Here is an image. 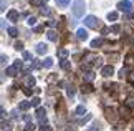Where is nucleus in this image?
<instances>
[{
	"instance_id": "obj_43",
	"label": "nucleus",
	"mask_w": 134,
	"mask_h": 131,
	"mask_svg": "<svg viewBox=\"0 0 134 131\" xmlns=\"http://www.w3.org/2000/svg\"><path fill=\"white\" fill-rule=\"evenodd\" d=\"M129 83L134 85V71H131V75H129Z\"/></svg>"
},
{
	"instance_id": "obj_48",
	"label": "nucleus",
	"mask_w": 134,
	"mask_h": 131,
	"mask_svg": "<svg viewBox=\"0 0 134 131\" xmlns=\"http://www.w3.org/2000/svg\"><path fill=\"white\" fill-rule=\"evenodd\" d=\"M96 129H98V128H90L88 131H96Z\"/></svg>"
},
{
	"instance_id": "obj_27",
	"label": "nucleus",
	"mask_w": 134,
	"mask_h": 131,
	"mask_svg": "<svg viewBox=\"0 0 134 131\" xmlns=\"http://www.w3.org/2000/svg\"><path fill=\"white\" fill-rule=\"evenodd\" d=\"M68 3H70V0H56V5H58V7H66Z\"/></svg>"
},
{
	"instance_id": "obj_16",
	"label": "nucleus",
	"mask_w": 134,
	"mask_h": 131,
	"mask_svg": "<svg viewBox=\"0 0 134 131\" xmlns=\"http://www.w3.org/2000/svg\"><path fill=\"white\" fill-rule=\"evenodd\" d=\"M30 106H32V103H30V101H22V103L18 104V109H22V111H27Z\"/></svg>"
},
{
	"instance_id": "obj_21",
	"label": "nucleus",
	"mask_w": 134,
	"mask_h": 131,
	"mask_svg": "<svg viewBox=\"0 0 134 131\" xmlns=\"http://www.w3.org/2000/svg\"><path fill=\"white\" fill-rule=\"evenodd\" d=\"M68 55H70V53H68V50H65V48H61V50L58 51V56H60L61 60H65V58H66Z\"/></svg>"
},
{
	"instance_id": "obj_47",
	"label": "nucleus",
	"mask_w": 134,
	"mask_h": 131,
	"mask_svg": "<svg viewBox=\"0 0 134 131\" xmlns=\"http://www.w3.org/2000/svg\"><path fill=\"white\" fill-rule=\"evenodd\" d=\"M55 25H56V22H53V20H50V22H48V27H55Z\"/></svg>"
},
{
	"instance_id": "obj_19",
	"label": "nucleus",
	"mask_w": 134,
	"mask_h": 131,
	"mask_svg": "<svg viewBox=\"0 0 134 131\" xmlns=\"http://www.w3.org/2000/svg\"><path fill=\"white\" fill-rule=\"evenodd\" d=\"M85 113H86V108L83 106V104H80V106L76 108V114H78V116H83Z\"/></svg>"
},
{
	"instance_id": "obj_4",
	"label": "nucleus",
	"mask_w": 134,
	"mask_h": 131,
	"mask_svg": "<svg viewBox=\"0 0 134 131\" xmlns=\"http://www.w3.org/2000/svg\"><path fill=\"white\" fill-rule=\"evenodd\" d=\"M118 8L124 13H129V12H132V3L129 0H121V2H118Z\"/></svg>"
},
{
	"instance_id": "obj_36",
	"label": "nucleus",
	"mask_w": 134,
	"mask_h": 131,
	"mask_svg": "<svg viewBox=\"0 0 134 131\" xmlns=\"http://www.w3.org/2000/svg\"><path fill=\"white\" fill-rule=\"evenodd\" d=\"M23 58H25V60H32V53H28V51H23Z\"/></svg>"
},
{
	"instance_id": "obj_34",
	"label": "nucleus",
	"mask_w": 134,
	"mask_h": 131,
	"mask_svg": "<svg viewBox=\"0 0 134 131\" xmlns=\"http://www.w3.org/2000/svg\"><path fill=\"white\" fill-rule=\"evenodd\" d=\"M5 7H7V0H0V12L5 10Z\"/></svg>"
},
{
	"instance_id": "obj_35",
	"label": "nucleus",
	"mask_w": 134,
	"mask_h": 131,
	"mask_svg": "<svg viewBox=\"0 0 134 131\" xmlns=\"http://www.w3.org/2000/svg\"><path fill=\"white\" fill-rule=\"evenodd\" d=\"M90 119H91V114H86V116H85L83 119H81V121H80V123H81V124H85L86 121H90Z\"/></svg>"
},
{
	"instance_id": "obj_41",
	"label": "nucleus",
	"mask_w": 134,
	"mask_h": 131,
	"mask_svg": "<svg viewBox=\"0 0 134 131\" xmlns=\"http://www.w3.org/2000/svg\"><path fill=\"white\" fill-rule=\"evenodd\" d=\"M40 131H51V128L48 126V124H43V126L40 128Z\"/></svg>"
},
{
	"instance_id": "obj_2",
	"label": "nucleus",
	"mask_w": 134,
	"mask_h": 131,
	"mask_svg": "<svg viewBox=\"0 0 134 131\" xmlns=\"http://www.w3.org/2000/svg\"><path fill=\"white\" fill-rule=\"evenodd\" d=\"M85 25L88 28H98L99 27V20H98L94 15H88V17L85 18Z\"/></svg>"
},
{
	"instance_id": "obj_12",
	"label": "nucleus",
	"mask_w": 134,
	"mask_h": 131,
	"mask_svg": "<svg viewBox=\"0 0 134 131\" xmlns=\"http://www.w3.org/2000/svg\"><path fill=\"white\" fill-rule=\"evenodd\" d=\"M126 106L127 108H134V93H129L126 98Z\"/></svg>"
},
{
	"instance_id": "obj_11",
	"label": "nucleus",
	"mask_w": 134,
	"mask_h": 131,
	"mask_svg": "<svg viewBox=\"0 0 134 131\" xmlns=\"http://www.w3.org/2000/svg\"><path fill=\"white\" fill-rule=\"evenodd\" d=\"M83 78H85V81H86V83H91L93 80H94V73H93L91 70H90V71H85Z\"/></svg>"
},
{
	"instance_id": "obj_7",
	"label": "nucleus",
	"mask_w": 134,
	"mask_h": 131,
	"mask_svg": "<svg viewBox=\"0 0 134 131\" xmlns=\"http://www.w3.org/2000/svg\"><path fill=\"white\" fill-rule=\"evenodd\" d=\"M113 73H114V68H113L111 65H106V66H103V68H101V75L104 76V78H109Z\"/></svg>"
},
{
	"instance_id": "obj_3",
	"label": "nucleus",
	"mask_w": 134,
	"mask_h": 131,
	"mask_svg": "<svg viewBox=\"0 0 134 131\" xmlns=\"http://www.w3.org/2000/svg\"><path fill=\"white\" fill-rule=\"evenodd\" d=\"M20 68H22V61L17 60V61H15V63H13L12 66H8V68H7V75H8V76H17Z\"/></svg>"
},
{
	"instance_id": "obj_31",
	"label": "nucleus",
	"mask_w": 134,
	"mask_h": 131,
	"mask_svg": "<svg viewBox=\"0 0 134 131\" xmlns=\"http://www.w3.org/2000/svg\"><path fill=\"white\" fill-rule=\"evenodd\" d=\"M27 23L30 25V27H33V25H35V23H37V18H35V17H30V18H28V22H27Z\"/></svg>"
},
{
	"instance_id": "obj_14",
	"label": "nucleus",
	"mask_w": 134,
	"mask_h": 131,
	"mask_svg": "<svg viewBox=\"0 0 134 131\" xmlns=\"http://www.w3.org/2000/svg\"><path fill=\"white\" fill-rule=\"evenodd\" d=\"M93 90L94 88H93L91 83H83V86H81V91L83 93H93Z\"/></svg>"
},
{
	"instance_id": "obj_30",
	"label": "nucleus",
	"mask_w": 134,
	"mask_h": 131,
	"mask_svg": "<svg viewBox=\"0 0 134 131\" xmlns=\"http://www.w3.org/2000/svg\"><path fill=\"white\" fill-rule=\"evenodd\" d=\"M25 131H35V124H33V123H27V126H25Z\"/></svg>"
},
{
	"instance_id": "obj_32",
	"label": "nucleus",
	"mask_w": 134,
	"mask_h": 131,
	"mask_svg": "<svg viewBox=\"0 0 134 131\" xmlns=\"http://www.w3.org/2000/svg\"><path fill=\"white\" fill-rule=\"evenodd\" d=\"M126 73H127V68H122V70H119V75H118V76H119V78H124Z\"/></svg>"
},
{
	"instance_id": "obj_10",
	"label": "nucleus",
	"mask_w": 134,
	"mask_h": 131,
	"mask_svg": "<svg viewBox=\"0 0 134 131\" xmlns=\"http://www.w3.org/2000/svg\"><path fill=\"white\" fill-rule=\"evenodd\" d=\"M46 51H48V46H46V43H38V45H37V53H38V55H45Z\"/></svg>"
},
{
	"instance_id": "obj_26",
	"label": "nucleus",
	"mask_w": 134,
	"mask_h": 131,
	"mask_svg": "<svg viewBox=\"0 0 134 131\" xmlns=\"http://www.w3.org/2000/svg\"><path fill=\"white\" fill-rule=\"evenodd\" d=\"M8 35H10V36H17V35H18V30L15 28V27H10V28H8Z\"/></svg>"
},
{
	"instance_id": "obj_25",
	"label": "nucleus",
	"mask_w": 134,
	"mask_h": 131,
	"mask_svg": "<svg viewBox=\"0 0 134 131\" xmlns=\"http://www.w3.org/2000/svg\"><path fill=\"white\" fill-rule=\"evenodd\" d=\"M40 12H42V15H50L51 10L46 7V5H42V7H40Z\"/></svg>"
},
{
	"instance_id": "obj_6",
	"label": "nucleus",
	"mask_w": 134,
	"mask_h": 131,
	"mask_svg": "<svg viewBox=\"0 0 134 131\" xmlns=\"http://www.w3.org/2000/svg\"><path fill=\"white\" fill-rule=\"evenodd\" d=\"M35 114H37V118H38L40 124L43 126V124L46 123V111H45V108H42V106L37 108V113H35Z\"/></svg>"
},
{
	"instance_id": "obj_44",
	"label": "nucleus",
	"mask_w": 134,
	"mask_h": 131,
	"mask_svg": "<svg viewBox=\"0 0 134 131\" xmlns=\"http://www.w3.org/2000/svg\"><path fill=\"white\" fill-rule=\"evenodd\" d=\"M66 131H76V126H73V124H70V126H66Z\"/></svg>"
},
{
	"instance_id": "obj_45",
	"label": "nucleus",
	"mask_w": 134,
	"mask_h": 131,
	"mask_svg": "<svg viewBox=\"0 0 134 131\" xmlns=\"http://www.w3.org/2000/svg\"><path fill=\"white\" fill-rule=\"evenodd\" d=\"M35 32L40 33V32H43V27H35Z\"/></svg>"
},
{
	"instance_id": "obj_8",
	"label": "nucleus",
	"mask_w": 134,
	"mask_h": 131,
	"mask_svg": "<svg viewBox=\"0 0 134 131\" xmlns=\"http://www.w3.org/2000/svg\"><path fill=\"white\" fill-rule=\"evenodd\" d=\"M119 114H121V116L124 118V119H129V118H131V111H129V108H127L126 104L119 108Z\"/></svg>"
},
{
	"instance_id": "obj_13",
	"label": "nucleus",
	"mask_w": 134,
	"mask_h": 131,
	"mask_svg": "<svg viewBox=\"0 0 134 131\" xmlns=\"http://www.w3.org/2000/svg\"><path fill=\"white\" fill-rule=\"evenodd\" d=\"M76 36H78L80 40H86V38H88V32H86L85 28H80L78 32H76Z\"/></svg>"
},
{
	"instance_id": "obj_1",
	"label": "nucleus",
	"mask_w": 134,
	"mask_h": 131,
	"mask_svg": "<svg viewBox=\"0 0 134 131\" xmlns=\"http://www.w3.org/2000/svg\"><path fill=\"white\" fill-rule=\"evenodd\" d=\"M71 10H73V15L75 17H83L85 15V10H86V3L85 0H75L73 5H71Z\"/></svg>"
},
{
	"instance_id": "obj_15",
	"label": "nucleus",
	"mask_w": 134,
	"mask_h": 131,
	"mask_svg": "<svg viewBox=\"0 0 134 131\" xmlns=\"http://www.w3.org/2000/svg\"><path fill=\"white\" fill-rule=\"evenodd\" d=\"M46 36H48V40H51V41H56V40H58V33H56L55 30H50V32L46 33Z\"/></svg>"
},
{
	"instance_id": "obj_39",
	"label": "nucleus",
	"mask_w": 134,
	"mask_h": 131,
	"mask_svg": "<svg viewBox=\"0 0 134 131\" xmlns=\"http://www.w3.org/2000/svg\"><path fill=\"white\" fill-rule=\"evenodd\" d=\"M23 93H25L27 96H30V95H32V90H30V88L27 86V88H23Z\"/></svg>"
},
{
	"instance_id": "obj_9",
	"label": "nucleus",
	"mask_w": 134,
	"mask_h": 131,
	"mask_svg": "<svg viewBox=\"0 0 134 131\" xmlns=\"http://www.w3.org/2000/svg\"><path fill=\"white\" fill-rule=\"evenodd\" d=\"M7 18L10 20V22H17V20H18V12H17V10H8Z\"/></svg>"
},
{
	"instance_id": "obj_18",
	"label": "nucleus",
	"mask_w": 134,
	"mask_h": 131,
	"mask_svg": "<svg viewBox=\"0 0 134 131\" xmlns=\"http://www.w3.org/2000/svg\"><path fill=\"white\" fill-rule=\"evenodd\" d=\"M25 83H27V86L30 88V86H33L37 81H35V78H33V76H27V78H25Z\"/></svg>"
},
{
	"instance_id": "obj_46",
	"label": "nucleus",
	"mask_w": 134,
	"mask_h": 131,
	"mask_svg": "<svg viewBox=\"0 0 134 131\" xmlns=\"http://www.w3.org/2000/svg\"><path fill=\"white\" fill-rule=\"evenodd\" d=\"M0 61H2V63H5V61H7V56H3V55H0Z\"/></svg>"
},
{
	"instance_id": "obj_29",
	"label": "nucleus",
	"mask_w": 134,
	"mask_h": 131,
	"mask_svg": "<svg viewBox=\"0 0 134 131\" xmlns=\"http://www.w3.org/2000/svg\"><path fill=\"white\" fill-rule=\"evenodd\" d=\"M5 118H7V109L3 106H0V119H5Z\"/></svg>"
},
{
	"instance_id": "obj_24",
	"label": "nucleus",
	"mask_w": 134,
	"mask_h": 131,
	"mask_svg": "<svg viewBox=\"0 0 134 131\" xmlns=\"http://www.w3.org/2000/svg\"><path fill=\"white\" fill-rule=\"evenodd\" d=\"M40 101H42V99H40L38 96H35L30 103H32V106H35V108H40Z\"/></svg>"
},
{
	"instance_id": "obj_28",
	"label": "nucleus",
	"mask_w": 134,
	"mask_h": 131,
	"mask_svg": "<svg viewBox=\"0 0 134 131\" xmlns=\"http://www.w3.org/2000/svg\"><path fill=\"white\" fill-rule=\"evenodd\" d=\"M66 93H68V96H70V98H71V96H75V93H76L75 86H68V90H66Z\"/></svg>"
},
{
	"instance_id": "obj_42",
	"label": "nucleus",
	"mask_w": 134,
	"mask_h": 131,
	"mask_svg": "<svg viewBox=\"0 0 134 131\" xmlns=\"http://www.w3.org/2000/svg\"><path fill=\"white\" fill-rule=\"evenodd\" d=\"M32 5H42V0H30Z\"/></svg>"
},
{
	"instance_id": "obj_23",
	"label": "nucleus",
	"mask_w": 134,
	"mask_h": 131,
	"mask_svg": "<svg viewBox=\"0 0 134 131\" xmlns=\"http://www.w3.org/2000/svg\"><path fill=\"white\" fill-rule=\"evenodd\" d=\"M108 20H109V22L118 20V12H109V13H108Z\"/></svg>"
},
{
	"instance_id": "obj_22",
	"label": "nucleus",
	"mask_w": 134,
	"mask_h": 131,
	"mask_svg": "<svg viewBox=\"0 0 134 131\" xmlns=\"http://www.w3.org/2000/svg\"><path fill=\"white\" fill-rule=\"evenodd\" d=\"M61 68H63V70H70V68H71V63H70V61L68 60H61Z\"/></svg>"
},
{
	"instance_id": "obj_5",
	"label": "nucleus",
	"mask_w": 134,
	"mask_h": 131,
	"mask_svg": "<svg viewBox=\"0 0 134 131\" xmlns=\"http://www.w3.org/2000/svg\"><path fill=\"white\" fill-rule=\"evenodd\" d=\"M104 113H106V119H108V121H111V123H116V121H118L116 109H113V108H106V109H104Z\"/></svg>"
},
{
	"instance_id": "obj_20",
	"label": "nucleus",
	"mask_w": 134,
	"mask_h": 131,
	"mask_svg": "<svg viewBox=\"0 0 134 131\" xmlns=\"http://www.w3.org/2000/svg\"><path fill=\"white\" fill-rule=\"evenodd\" d=\"M42 66H45V68H51V66H53V60H51V58H45V61L42 63Z\"/></svg>"
},
{
	"instance_id": "obj_17",
	"label": "nucleus",
	"mask_w": 134,
	"mask_h": 131,
	"mask_svg": "<svg viewBox=\"0 0 134 131\" xmlns=\"http://www.w3.org/2000/svg\"><path fill=\"white\" fill-rule=\"evenodd\" d=\"M103 45V40L101 38H94L91 41V48H98V46H101Z\"/></svg>"
},
{
	"instance_id": "obj_37",
	"label": "nucleus",
	"mask_w": 134,
	"mask_h": 131,
	"mask_svg": "<svg viewBox=\"0 0 134 131\" xmlns=\"http://www.w3.org/2000/svg\"><path fill=\"white\" fill-rule=\"evenodd\" d=\"M15 48H17V50H23V43H22V41H17V43H15Z\"/></svg>"
},
{
	"instance_id": "obj_33",
	"label": "nucleus",
	"mask_w": 134,
	"mask_h": 131,
	"mask_svg": "<svg viewBox=\"0 0 134 131\" xmlns=\"http://www.w3.org/2000/svg\"><path fill=\"white\" fill-rule=\"evenodd\" d=\"M126 63H134V55H127L126 56Z\"/></svg>"
},
{
	"instance_id": "obj_38",
	"label": "nucleus",
	"mask_w": 134,
	"mask_h": 131,
	"mask_svg": "<svg viewBox=\"0 0 134 131\" xmlns=\"http://www.w3.org/2000/svg\"><path fill=\"white\" fill-rule=\"evenodd\" d=\"M111 32H114V33H119V25H113Z\"/></svg>"
},
{
	"instance_id": "obj_40",
	"label": "nucleus",
	"mask_w": 134,
	"mask_h": 131,
	"mask_svg": "<svg viewBox=\"0 0 134 131\" xmlns=\"http://www.w3.org/2000/svg\"><path fill=\"white\" fill-rule=\"evenodd\" d=\"M5 25H7V22H5L3 18H0V30H3V28H5Z\"/></svg>"
}]
</instances>
